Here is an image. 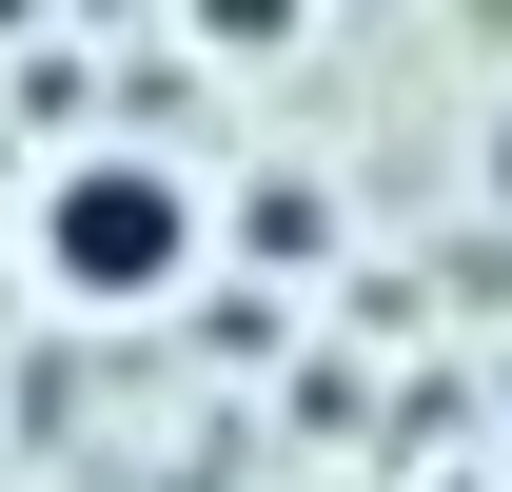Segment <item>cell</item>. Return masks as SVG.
<instances>
[{"label": "cell", "mask_w": 512, "mask_h": 492, "mask_svg": "<svg viewBox=\"0 0 512 492\" xmlns=\"http://www.w3.org/2000/svg\"><path fill=\"white\" fill-rule=\"evenodd\" d=\"M40 276H60V296H178L197 276V178L178 158H79L60 197H40Z\"/></svg>", "instance_id": "cell-1"}]
</instances>
